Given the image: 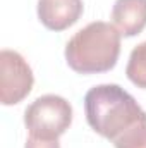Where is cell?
<instances>
[{"label": "cell", "mask_w": 146, "mask_h": 148, "mask_svg": "<svg viewBox=\"0 0 146 148\" xmlns=\"http://www.w3.org/2000/svg\"><path fill=\"white\" fill-rule=\"evenodd\" d=\"M72 124V105L59 95H43L24 110V126L29 136L59 140Z\"/></svg>", "instance_id": "cell-3"}, {"label": "cell", "mask_w": 146, "mask_h": 148, "mask_svg": "<svg viewBox=\"0 0 146 148\" xmlns=\"http://www.w3.org/2000/svg\"><path fill=\"white\" fill-rule=\"evenodd\" d=\"M120 36L110 23H89L67 41V66L79 74H100L113 69L120 53Z\"/></svg>", "instance_id": "cell-2"}, {"label": "cell", "mask_w": 146, "mask_h": 148, "mask_svg": "<svg viewBox=\"0 0 146 148\" xmlns=\"http://www.w3.org/2000/svg\"><path fill=\"white\" fill-rule=\"evenodd\" d=\"M84 112L89 127L110 141L145 114L136 98L119 84H98L88 90Z\"/></svg>", "instance_id": "cell-1"}, {"label": "cell", "mask_w": 146, "mask_h": 148, "mask_svg": "<svg viewBox=\"0 0 146 148\" xmlns=\"http://www.w3.org/2000/svg\"><path fill=\"white\" fill-rule=\"evenodd\" d=\"M110 17L122 36H136L146 28V0H115Z\"/></svg>", "instance_id": "cell-6"}, {"label": "cell", "mask_w": 146, "mask_h": 148, "mask_svg": "<svg viewBox=\"0 0 146 148\" xmlns=\"http://www.w3.org/2000/svg\"><path fill=\"white\" fill-rule=\"evenodd\" d=\"M83 0H38V19L52 31H64L83 16Z\"/></svg>", "instance_id": "cell-5"}, {"label": "cell", "mask_w": 146, "mask_h": 148, "mask_svg": "<svg viewBox=\"0 0 146 148\" xmlns=\"http://www.w3.org/2000/svg\"><path fill=\"white\" fill-rule=\"evenodd\" d=\"M112 143L115 148H146V112Z\"/></svg>", "instance_id": "cell-8"}, {"label": "cell", "mask_w": 146, "mask_h": 148, "mask_svg": "<svg viewBox=\"0 0 146 148\" xmlns=\"http://www.w3.org/2000/svg\"><path fill=\"white\" fill-rule=\"evenodd\" d=\"M24 148H60L59 140H48V138H36V136H29L26 140Z\"/></svg>", "instance_id": "cell-9"}, {"label": "cell", "mask_w": 146, "mask_h": 148, "mask_svg": "<svg viewBox=\"0 0 146 148\" xmlns=\"http://www.w3.org/2000/svg\"><path fill=\"white\" fill-rule=\"evenodd\" d=\"M0 102L16 105L23 102L35 84V76L24 57L14 50L0 52Z\"/></svg>", "instance_id": "cell-4"}, {"label": "cell", "mask_w": 146, "mask_h": 148, "mask_svg": "<svg viewBox=\"0 0 146 148\" xmlns=\"http://www.w3.org/2000/svg\"><path fill=\"white\" fill-rule=\"evenodd\" d=\"M126 74L134 86L146 90V41L132 48L126 67Z\"/></svg>", "instance_id": "cell-7"}]
</instances>
